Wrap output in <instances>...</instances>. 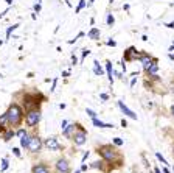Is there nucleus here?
Masks as SVG:
<instances>
[{"label":"nucleus","mask_w":174,"mask_h":173,"mask_svg":"<svg viewBox=\"0 0 174 173\" xmlns=\"http://www.w3.org/2000/svg\"><path fill=\"white\" fill-rule=\"evenodd\" d=\"M75 130H76V123H69L66 128L62 130V136L66 139H70L72 140V136H73V133H75Z\"/></svg>","instance_id":"f8f14e48"},{"label":"nucleus","mask_w":174,"mask_h":173,"mask_svg":"<svg viewBox=\"0 0 174 173\" xmlns=\"http://www.w3.org/2000/svg\"><path fill=\"white\" fill-rule=\"evenodd\" d=\"M45 95H42L41 92H25L22 97V108L23 111H31V109H41V103L45 102Z\"/></svg>","instance_id":"7ed1b4c3"},{"label":"nucleus","mask_w":174,"mask_h":173,"mask_svg":"<svg viewBox=\"0 0 174 173\" xmlns=\"http://www.w3.org/2000/svg\"><path fill=\"white\" fill-rule=\"evenodd\" d=\"M87 168H89V165H86V164L82 162V165H81V171H86Z\"/></svg>","instance_id":"4c0bfd02"},{"label":"nucleus","mask_w":174,"mask_h":173,"mask_svg":"<svg viewBox=\"0 0 174 173\" xmlns=\"http://www.w3.org/2000/svg\"><path fill=\"white\" fill-rule=\"evenodd\" d=\"M106 24H107L109 27H112V25L115 24V17H114L112 14H107V17H106Z\"/></svg>","instance_id":"5701e85b"},{"label":"nucleus","mask_w":174,"mask_h":173,"mask_svg":"<svg viewBox=\"0 0 174 173\" xmlns=\"http://www.w3.org/2000/svg\"><path fill=\"white\" fill-rule=\"evenodd\" d=\"M172 50H174V42L171 44V47H169V52H172Z\"/></svg>","instance_id":"8fccbe9b"},{"label":"nucleus","mask_w":174,"mask_h":173,"mask_svg":"<svg viewBox=\"0 0 174 173\" xmlns=\"http://www.w3.org/2000/svg\"><path fill=\"white\" fill-rule=\"evenodd\" d=\"M121 126H123V128H126V126H127V122H126V119H121Z\"/></svg>","instance_id":"a19ab883"},{"label":"nucleus","mask_w":174,"mask_h":173,"mask_svg":"<svg viewBox=\"0 0 174 173\" xmlns=\"http://www.w3.org/2000/svg\"><path fill=\"white\" fill-rule=\"evenodd\" d=\"M165 27H166V28H174V22H168Z\"/></svg>","instance_id":"ea45409f"},{"label":"nucleus","mask_w":174,"mask_h":173,"mask_svg":"<svg viewBox=\"0 0 174 173\" xmlns=\"http://www.w3.org/2000/svg\"><path fill=\"white\" fill-rule=\"evenodd\" d=\"M13 153H14V156H17V158H22V154H20V150L17 148V147H14V148H13Z\"/></svg>","instance_id":"7c9ffc66"},{"label":"nucleus","mask_w":174,"mask_h":173,"mask_svg":"<svg viewBox=\"0 0 174 173\" xmlns=\"http://www.w3.org/2000/svg\"><path fill=\"white\" fill-rule=\"evenodd\" d=\"M6 3L8 5H13V0H6Z\"/></svg>","instance_id":"603ef678"},{"label":"nucleus","mask_w":174,"mask_h":173,"mask_svg":"<svg viewBox=\"0 0 174 173\" xmlns=\"http://www.w3.org/2000/svg\"><path fill=\"white\" fill-rule=\"evenodd\" d=\"M163 173H169V170H168L166 167H165V165H163Z\"/></svg>","instance_id":"09e8293b"},{"label":"nucleus","mask_w":174,"mask_h":173,"mask_svg":"<svg viewBox=\"0 0 174 173\" xmlns=\"http://www.w3.org/2000/svg\"><path fill=\"white\" fill-rule=\"evenodd\" d=\"M36 14H38V13H33V14H31V19H33V20H36V17H38Z\"/></svg>","instance_id":"a18cd8bd"},{"label":"nucleus","mask_w":174,"mask_h":173,"mask_svg":"<svg viewBox=\"0 0 174 173\" xmlns=\"http://www.w3.org/2000/svg\"><path fill=\"white\" fill-rule=\"evenodd\" d=\"M41 11V3H36L34 5V13H39Z\"/></svg>","instance_id":"f704fd0d"},{"label":"nucleus","mask_w":174,"mask_h":173,"mask_svg":"<svg viewBox=\"0 0 174 173\" xmlns=\"http://www.w3.org/2000/svg\"><path fill=\"white\" fill-rule=\"evenodd\" d=\"M90 156V151H86L84 154H82V159H81V162H86V159Z\"/></svg>","instance_id":"473e14b6"},{"label":"nucleus","mask_w":174,"mask_h":173,"mask_svg":"<svg viewBox=\"0 0 174 173\" xmlns=\"http://www.w3.org/2000/svg\"><path fill=\"white\" fill-rule=\"evenodd\" d=\"M8 10H10V8H8ZM8 10H5V11H3V13H0V19H2V17H3V16H5V14H6V13H8Z\"/></svg>","instance_id":"37998d69"},{"label":"nucleus","mask_w":174,"mask_h":173,"mask_svg":"<svg viewBox=\"0 0 174 173\" xmlns=\"http://www.w3.org/2000/svg\"><path fill=\"white\" fill-rule=\"evenodd\" d=\"M93 74H95L96 77H101V75L104 74V70H103V67L99 66V62H98L96 59L93 61Z\"/></svg>","instance_id":"aec40b11"},{"label":"nucleus","mask_w":174,"mask_h":173,"mask_svg":"<svg viewBox=\"0 0 174 173\" xmlns=\"http://www.w3.org/2000/svg\"><path fill=\"white\" fill-rule=\"evenodd\" d=\"M8 165H10V162H8V159H6V158H3V159H2V168H0V171L3 173V171L8 168Z\"/></svg>","instance_id":"393cba45"},{"label":"nucleus","mask_w":174,"mask_h":173,"mask_svg":"<svg viewBox=\"0 0 174 173\" xmlns=\"http://www.w3.org/2000/svg\"><path fill=\"white\" fill-rule=\"evenodd\" d=\"M6 120H8V126L13 130L16 128H20L22 123L25 122V111H23V108L19 105V103H16L13 102L10 106H8L6 109Z\"/></svg>","instance_id":"f03ea898"},{"label":"nucleus","mask_w":174,"mask_h":173,"mask_svg":"<svg viewBox=\"0 0 174 173\" xmlns=\"http://www.w3.org/2000/svg\"><path fill=\"white\" fill-rule=\"evenodd\" d=\"M56 83H58V80L54 78V80H53V84H51V89H50V92H54V89H56Z\"/></svg>","instance_id":"72a5a7b5"},{"label":"nucleus","mask_w":174,"mask_h":173,"mask_svg":"<svg viewBox=\"0 0 174 173\" xmlns=\"http://www.w3.org/2000/svg\"><path fill=\"white\" fill-rule=\"evenodd\" d=\"M154 173H162V170H160L159 167H155V168H154Z\"/></svg>","instance_id":"c03bdc74"},{"label":"nucleus","mask_w":174,"mask_h":173,"mask_svg":"<svg viewBox=\"0 0 174 173\" xmlns=\"http://www.w3.org/2000/svg\"><path fill=\"white\" fill-rule=\"evenodd\" d=\"M140 56V52H137L135 47H129L127 50H124V55H123V61L124 62H131L134 59H139Z\"/></svg>","instance_id":"9d476101"},{"label":"nucleus","mask_w":174,"mask_h":173,"mask_svg":"<svg viewBox=\"0 0 174 173\" xmlns=\"http://www.w3.org/2000/svg\"><path fill=\"white\" fill-rule=\"evenodd\" d=\"M96 153L101 156L103 161H106L107 164H111L114 168H118V167H121L124 164V159L121 156V153L118 151L117 145H114V143L99 145V147H96Z\"/></svg>","instance_id":"f257e3e1"},{"label":"nucleus","mask_w":174,"mask_h":173,"mask_svg":"<svg viewBox=\"0 0 174 173\" xmlns=\"http://www.w3.org/2000/svg\"><path fill=\"white\" fill-rule=\"evenodd\" d=\"M137 83V78H132V81H131V86H134Z\"/></svg>","instance_id":"49530a36"},{"label":"nucleus","mask_w":174,"mask_h":173,"mask_svg":"<svg viewBox=\"0 0 174 173\" xmlns=\"http://www.w3.org/2000/svg\"><path fill=\"white\" fill-rule=\"evenodd\" d=\"M112 143L117 145V147H121V145L124 143V140H123L121 137H114V139H112Z\"/></svg>","instance_id":"b1692460"},{"label":"nucleus","mask_w":174,"mask_h":173,"mask_svg":"<svg viewBox=\"0 0 174 173\" xmlns=\"http://www.w3.org/2000/svg\"><path fill=\"white\" fill-rule=\"evenodd\" d=\"M6 128H10V126H8V120H6V114H2L0 115V134H2Z\"/></svg>","instance_id":"6ab92c4d"},{"label":"nucleus","mask_w":174,"mask_h":173,"mask_svg":"<svg viewBox=\"0 0 174 173\" xmlns=\"http://www.w3.org/2000/svg\"><path fill=\"white\" fill-rule=\"evenodd\" d=\"M70 75V72L69 70H66V72H62V77H69Z\"/></svg>","instance_id":"79ce46f5"},{"label":"nucleus","mask_w":174,"mask_h":173,"mask_svg":"<svg viewBox=\"0 0 174 173\" xmlns=\"http://www.w3.org/2000/svg\"><path fill=\"white\" fill-rule=\"evenodd\" d=\"M87 36H89V39H92V41H98V39H99V36H101V31H99V28L93 27V28H90V30H89Z\"/></svg>","instance_id":"4468645a"},{"label":"nucleus","mask_w":174,"mask_h":173,"mask_svg":"<svg viewBox=\"0 0 174 173\" xmlns=\"http://www.w3.org/2000/svg\"><path fill=\"white\" fill-rule=\"evenodd\" d=\"M41 122V109H31L25 112V125L26 128H36L38 123Z\"/></svg>","instance_id":"423d86ee"},{"label":"nucleus","mask_w":174,"mask_h":173,"mask_svg":"<svg viewBox=\"0 0 174 173\" xmlns=\"http://www.w3.org/2000/svg\"><path fill=\"white\" fill-rule=\"evenodd\" d=\"M93 2H95V0H89V3H87V5L90 6V5H92V3H93Z\"/></svg>","instance_id":"864d4df0"},{"label":"nucleus","mask_w":174,"mask_h":173,"mask_svg":"<svg viewBox=\"0 0 174 173\" xmlns=\"http://www.w3.org/2000/svg\"><path fill=\"white\" fill-rule=\"evenodd\" d=\"M86 112H87V115L90 117V119H93V117H96V112L93 111V109H90V108H87V109H86Z\"/></svg>","instance_id":"bb28decb"},{"label":"nucleus","mask_w":174,"mask_h":173,"mask_svg":"<svg viewBox=\"0 0 174 173\" xmlns=\"http://www.w3.org/2000/svg\"><path fill=\"white\" fill-rule=\"evenodd\" d=\"M82 36H84V31H79L76 38H73V39H70V41H69V44H73V42H76V41H78L79 38H82Z\"/></svg>","instance_id":"c85d7f7f"},{"label":"nucleus","mask_w":174,"mask_h":173,"mask_svg":"<svg viewBox=\"0 0 174 173\" xmlns=\"http://www.w3.org/2000/svg\"><path fill=\"white\" fill-rule=\"evenodd\" d=\"M86 5H87V2H86V0H79V3H78V6H76V10H75V13L76 14H79L82 10H84V8H86Z\"/></svg>","instance_id":"412c9836"},{"label":"nucleus","mask_w":174,"mask_h":173,"mask_svg":"<svg viewBox=\"0 0 174 173\" xmlns=\"http://www.w3.org/2000/svg\"><path fill=\"white\" fill-rule=\"evenodd\" d=\"M25 133H26V130H25V128H19V130L16 131V136H17V137H22V136H23Z\"/></svg>","instance_id":"c756f323"},{"label":"nucleus","mask_w":174,"mask_h":173,"mask_svg":"<svg viewBox=\"0 0 174 173\" xmlns=\"http://www.w3.org/2000/svg\"><path fill=\"white\" fill-rule=\"evenodd\" d=\"M99 97H101V100H104V102H106V100H109V95H107V94H101Z\"/></svg>","instance_id":"58836bf2"},{"label":"nucleus","mask_w":174,"mask_h":173,"mask_svg":"<svg viewBox=\"0 0 174 173\" xmlns=\"http://www.w3.org/2000/svg\"><path fill=\"white\" fill-rule=\"evenodd\" d=\"M44 147L47 150H50V151H61V150H64V147L58 142V139L54 137V136H51V137L44 140Z\"/></svg>","instance_id":"6e6552de"},{"label":"nucleus","mask_w":174,"mask_h":173,"mask_svg":"<svg viewBox=\"0 0 174 173\" xmlns=\"http://www.w3.org/2000/svg\"><path fill=\"white\" fill-rule=\"evenodd\" d=\"M155 158H157V159H159V161H160V162L163 164V165H166V164H168V161H166V159H165V158L162 156V154L159 153V151H157V153H155Z\"/></svg>","instance_id":"a878e982"},{"label":"nucleus","mask_w":174,"mask_h":173,"mask_svg":"<svg viewBox=\"0 0 174 173\" xmlns=\"http://www.w3.org/2000/svg\"><path fill=\"white\" fill-rule=\"evenodd\" d=\"M172 156H174V145H172Z\"/></svg>","instance_id":"5fc2aeb1"},{"label":"nucleus","mask_w":174,"mask_h":173,"mask_svg":"<svg viewBox=\"0 0 174 173\" xmlns=\"http://www.w3.org/2000/svg\"><path fill=\"white\" fill-rule=\"evenodd\" d=\"M78 64V58H76V55H72V66H76Z\"/></svg>","instance_id":"2f4dec72"},{"label":"nucleus","mask_w":174,"mask_h":173,"mask_svg":"<svg viewBox=\"0 0 174 173\" xmlns=\"http://www.w3.org/2000/svg\"><path fill=\"white\" fill-rule=\"evenodd\" d=\"M106 72H107V78H109V83L114 84V67H112V62L111 61H106Z\"/></svg>","instance_id":"ddd939ff"},{"label":"nucleus","mask_w":174,"mask_h":173,"mask_svg":"<svg viewBox=\"0 0 174 173\" xmlns=\"http://www.w3.org/2000/svg\"><path fill=\"white\" fill-rule=\"evenodd\" d=\"M19 27H20L19 24H14L13 27H10V28L6 30V39H10V36H11V33H13L14 30H17V28H19Z\"/></svg>","instance_id":"4be33fe9"},{"label":"nucleus","mask_w":174,"mask_h":173,"mask_svg":"<svg viewBox=\"0 0 174 173\" xmlns=\"http://www.w3.org/2000/svg\"><path fill=\"white\" fill-rule=\"evenodd\" d=\"M107 45H109V47H115V45H117V42L111 39V41H107Z\"/></svg>","instance_id":"c9c22d12"},{"label":"nucleus","mask_w":174,"mask_h":173,"mask_svg":"<svg viewBox=\"0 0 174 173\" xmlns=\"http://www.w3.org/2000/svg\"><path fill=\"white\" fill-rule=\"evenodd\" d=\"M67 125H69V122H67V120H62V123H61V128L64 130V128H66Z\"/></svg>","instance_id":"e433bc0d"},{"label":"nucleus","mask_w":174,"mask_h":173,"mask_svg":"<svg viewBox=\"0 0 174 173\" xmlns=\"http://www.w3.org/2000/svg\"><path fill=\"white\" fill-rule=\"evenodd\" d=\"M75 123H76V130L72 136V142L75 143L76 147H82V145L87 142V130L79 122H75Z\"/></svg>","instance_id":"20e7f679"},{"label":"nucleus","mask_w":174,"mask_h":173,"mask_svg":"<svg viewBox=\"0 0 174 173\" xmlns=\"http://www.w3.org/2000/svg\"><path fill=\"white\" fill-rule=\"evenodd\" d=\"M89 55H90V50H89V49H84V50H82V55H81V61H84Z\"/></svg>","instance_id":"cd10ccee"},{"label":"nucleus","mask_w":174,"mask_h":173,"mask_svg":"<svg viewBox=\"0 0 174 173\" xmlns=\"http://www.w3.org/2000/svg\"><path fill=\"white\" fill-rule=\"evenodd\" d=\"M54 170L61 171V173H70L72 171V165H70V161L67 158H58L54 161Z\"/></svg>","instance_id":"0eeeda50"},{"label":"nucleus","mask_w":174,"mask_h":173,"mask_svg":"<svg viewBox=\"0 0 174 173\" xmlns=\"http://www.w3.org/2000/svg\"><path fill=\"white\" fill-rule=\"evenodd\" d=\"M168 58H169L171 61H174V55H172V53H169V55H168Z\"/></svg>","instance_id":"de8ad7c7"},{"label":"nucleus","mask_w":174,"mask_h":173,"mask_svg":"<svg viewBox=\"0 0 174 173\" xmlns=\"http://www.w3.org/2000/svg\"><path fill=\"white\" fill-rule=\"evenodd\" d=\"M92 123L96 126V128H114L112 123H104V122H101V120H98L96 117H93V119H92Z\"/></svg>","instance_id":"f3484780"},{"label":"nucleus","mask_w":174,"mask_h":173,"mask_svg":"<svg viewBox=\"0 0 174 173\" xmlns=\"http://www.w3.org/2000/svg\"><path fill=\"white\" fill-rule=\"evenodd\" d=\"M117 105H118V108H120V111L126 115V117H129V119H132V120H137V114L132 111V109H129V108H127L123 102H121V100H118V102H117Z\"/></svg>","instance_id":"9b49d317"},{"label":"nucleus","mask_w":174,"mask_h":173,"mask_svg":"<svg viewBox=\"0 0 174 173\" xmlns=\"http://www.w3.org/2000/svg\"><path fill=\"white\" fill-rule=\"evenodd\" d=\"M171 114H172V117H174V105L171 106Z\"/></svg>","instance_id":"3c124183"},{"label":"nucleus","mask_w":174,"mask_h":173,"mask_svg":"<svg viewBox=\"0 0 174 173\" xmlns=\"http://www.w3.org/2000/svg\"><path fill=\"white\" fill-rule=\"evenodd\" d=\"M31 173H51V167L48 165V162L39 161L31 167Z\"/></svg>","instance_id":"1a4fd4ad"},{"label":"nucleus","mask_w":174,"mask_h":173,"mask_svg":"<svg viewBox=\"0 0 174 173\" xmlns=\"http://www.w3.org/2000/svg\"><path fill=\"white\" fill-rule=\"evenodd\" d=\"M30 137H31V134H30L28 131H26V133L22 136V137H20V147H22V148H26V147H28V143H30Z\"/></svg>","instance_id":"a211bd4d"},{"label":"nucleus","mask_w":174,"mask_h":173,"mask_svg":"<svg viewBox=\"0 0 174 173\" xmlns=\"http://www.w3.org/2000/svg\"><path fill=\"white\" fill-rule=\"evenodd\" d=\"M44 148V140L42 137L38 134V133H34L31 134V137H30V143H28V147H26V150H28L30 154H39Z\"/></svg>","instance_id":"39448f33"},{"label":"nucleus","mask_w":174,"mask_h":173,"mask_svg":"<svg viewBox=\"0 0 174 173\" xmlns=\"http://www.w3.org/2000/svg\"><path fill=\"white\" fill-rule=\"evenodd\" d=\"M56 173H61V171H56Z\"/></svg>","instance_id":"6e6d98bb"},{"label":"nucleus","mask_w":174,"mask_h":173,"mask_svg":"<svg viewBox=\"0 0 174 173\" xmlns=\"http://www.w3.org/2000/svg\"><path fill=\"white\" fill-rule=\"evenodd\" d=\"M157 72H159V61H154L152 64L149 66V69L146 70V75L152 77V75H157Z\"/></svg>","instance_id":"dca6fc26"},{"label":"nucleus","mask_w":174,"mask_h":173,"mask_svg":"<svg viewBox=\"0 0 174 173\" xmlns=\"http://www.w3.org/2000/svg\"><path fill=\"white\" fill-rule=\"evenodd\" d=\"M14 136H16V131H14L13 128H6V130L2 133V139H3L5 142H10Z\"/></svg>","instance_id":"2eb2a0df"}]
</instances>
